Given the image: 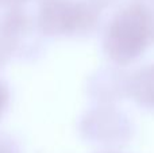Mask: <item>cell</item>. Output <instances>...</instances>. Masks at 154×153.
<instances>
[{
    "mask_svg": "<svg viewBox=\"0 0 154 153\" xmlns=\"http://www.w3.org/2000/svg\"><path fill=\"white\" fill-rule=\"evenodd\" d=\"M146 22L135 15L125 16L111 29V50L119 58L134 57L143 49L147 39Z\"/></svg>",
    "mask_w": 154,
    "mask_h": 153,
    "instance_id": "1",
    "label": "cell"
},
{
    "mask_svg": "<svg viewBox=\"0 0 154 153\" xmlns=\"http://www.w3.org/2000/svg\"><path fill=\"white\" fill-rule=\"evenodd\" d=\"M3 103H4V95H3V89L0 88V107H3Z\"/></svg>",
    "mask_w": 154,
    "mask_h": 153,
    "instance_id": "2",
    "label": "cell"
}]
</instances>
